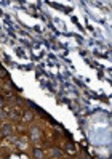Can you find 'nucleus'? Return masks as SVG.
<instances>
[{"label":"nucleus","instance_id":"423d86ee","mask_svg":"<svg viewBox=\"0 0 112 159\" xmlns=\"http://www.w3.org/2000/svg\"><path fill=\"white\" fill-rule=\"evenodd\" d=\"M0 77H5V71H3V68L0 66Z\"/></svg>","mask_w":112,"mask_h":159},{"label":"nucleus","instance_id":"39448f33","mask_svg":"<svg viewBox=\"0 0 112 159\" xmlns=\"http://www.w3.org/2000/svg\"><path fill=\"white\" fill-rule=\"evenodd\" d=\"M53 154H55V156H61V151L58 150V148H53Z\"/></svg>","mask_w":112,"mask_h":159},{"label":"nucleus","instance_id":"7ed1b4c3","mask_svg":"<svg viewBox=\"0 0 112 159\" xmlns=\"http://www.w3.org/2000/svg\"><path fill=\"white\" fill-rule=\"evenodd\" d=\"M34 156H35V159H42L43 158V153H42L40 148H35V150H34Z\"/></svg>","mask_w":112,"mask_h":159},{"label":"nucleus","instance_id":"0eeeda50","mask_svg":"<svg viewBox=\"0 0 112 159\" xmlns=\"http://www.w3.org/2000/svg\"><path fill=\"white\" fill-rule=\"evenodd\" d=\"M0 108H3V100H2V97H0Z\"/></svg>","mask_w":112,"mask_h":159},{"label":"nucleus","instance_id":"f257e3e1","mask_svg":"<svg viewBox=\"0 0 112 159\" xmlns=\"http://www.w3.org/2000/svg\"><path fill=\"white\" fill-rule=\"evenodd\" d=\"M31 138H32V140H35V142H37V140L40 138V130H39V129H37V127H34V129H32Z\"/></svg>","mask_w":112,"mask_h":159},{"label":"nucleus","instance_id":"f03ea898","mask_svg":"<svg viewBox=\"0 0 112 159\" xmlns=\"http://www.w3.org/2000/svg\"><path fill=\"white\" fill-rule=\"evenodd\" d=\"M10 134H11V127L8 125V124H5V125L2 127V135L7 137V135H10Z\"/></svg>","mask_w":112,"mask_h":159},{"label":"nucleus","instance_id":"20e7f679","mask_svg":"<svg viewBox=\"0 0 112 159\" xmlns=\"http://www.w3.org/2000/svg\"><path fill=\"white\" fill-rule=\"evenodd\" d=\"M31 119H32L31 113H26V114H24V121H31Z\"/></svg>","mask_w":112,"mask_h":159}]
</instances>
